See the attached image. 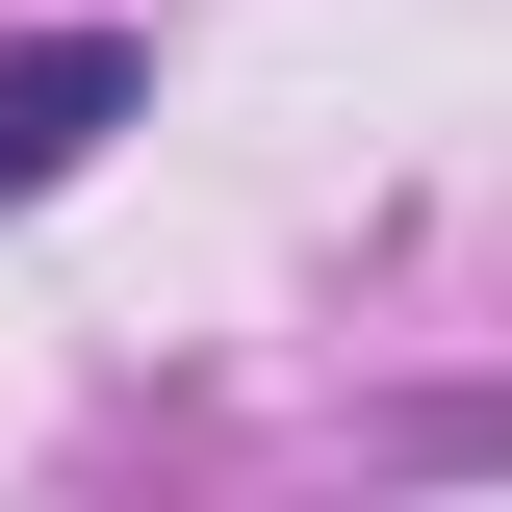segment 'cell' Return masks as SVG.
Masks as SVG:
<instances>
[{
  "mask_svg": "<svg viewBox=\"0 0 512 512\" xmlns=\"http://www.w3.org/2000/svg\"><path fill=\"white\" fill-rule=\"evenodd\" d=\"M410 461H512V384H436V410H410Z\"/></svg>",
  "mask_w": 512,
  "mask_h": 512,
  "instance_id": "cell-2",
  "label": "cell"
},
{
  "mask_svg": "<svg viewBox=\"0 0 512 512\" xmlns=\"http://www.w3.org/2000/svg\"><path fill=\"white\" fill-rule=\"evenodd\" d=\"M128 103H154V52H128V26H26V52H0V205H52Z\"/></svg>",
  "mask_w": 512,
  "mask_h": 512,
  "instance_id": "cell-1",
  "label": "cell"
}]
</instances>
